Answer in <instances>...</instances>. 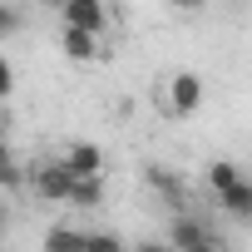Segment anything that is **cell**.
Returning <instances> with one entry per match:
<instances>
[{"label": "cell", "instance_id": "2", "mask_svg": "<svg viewBox=\"0 0 252 252\" xmlns=\"http://www.w3.org/2000/svg\"><path fill=\"white\" fill-rule=\"evenodd\" d=\"M25 188H30L40 203H69V188H74V178L60 168V158H45V163L25 168Z\"/></svg>", "mask_w": 252, "mask_h": 252}, {"label": "cell", "instance_id": "17", "mask_svg": "<svg viewBox=\"0 0 252 252\" xmlns=\"http://www.w3.org/2000/svg\"><path fill=\"white\" fill-rule=\"evenodd\" d=\"M188 252H227V247H222L218 237H208V242H198V247H188Z\"/></svg>", "mask_w": 252, "mask_h": 252}, {"label": "cell", "instance_id": "8", "mask_svg": "<svg viewBox=\"0 0 252 252\" xmlns=\"http://www.w3.org/2000/svg\"><path fill=\"white\" fill-rule=\"evenodd\" d=\"M213 203H218V208H222L232 222H252V178L232 183V188H227V193H218Z\"/></svg>", "mask_w": 252, "mask_h": 252}, {"label": "cell", "instance_id": "14", "mask_svg": "<svg viewBox=\"0 0 252 252\" xmlns=\"http://www.w3.org/2000/svg\"><path fill=\"white\" fill-rule=\"evenodd\" d=\"M10 94H15V64L0 55V99H10Z\"/></svg>", "mask_w": 252, "mask_h": 252}, {"label": "cell", "instance_id": "18", "mask_svg": "<svg viewBox=\"0 0 252 252\" xmlns=\"http://www.w3.org/2000/svg\"><path fill=\"white\" fill-rule=\"evenodd\" d=\"M10 163H15V154H10V144H5V139H0V173H5Z\"/></svg>", "mask_w": 252, "mask_h": 252}, {"label": "cell", "instance_id": "5", "mask_svg": "<svg viewBox=\"0 0 252 252\" xmlns=\"http://www.w3.org/2000/svg\"><path fill=\"white\" fill-rule=\"evenodd\" d=\"M60 168L69 178H104V149L89 144V139H69L64 154H60Z\"/></svg>", "mask_w": 252, "mask_h": 252}, {"label": "cell", "instance_id": "6", "mask_svg": "<svg viewBox=\"0 0 252 252\" xmlns=\"http://www.w3.org/2000/svg\"><path fill=\"white\" fill-rule=\"evenodd\" d=\"M208 237H213V227H208L198 213H173V218H168V232H163L168 252H188V247H198V242H208Z\"/></svg>", "mask_w": 252, "mask_h": 252}, {"label": "cell", "instance_id": "20", "mask_svg": "<svg viewBox=\"0 0 252 252\" xmlns=\"http://www.w3.org/2000/svg\"><path fill=\"white\" fill-rule=\"evenodd\" d=\"M40 5H45V10H60V5H64V0H40Z\"/></svg>", "mask_w": 252, "mask_h": 252}, {"label": "cell", "instance_id": "16", "mask_svg": "<svg viewBox=\"0 0 252 252\" xmlns=\"http://www.w3.org/2000/svg\"><path fill=\"white\" fill-rule=\"evenodd\" d=\"M168 5H173V10H183V15H198L208 0H168Z\"/></svg>", "mask_w": 252, "mask_h": 252}, {"label": "cell", "instance_id": "11", "mask_svg": "<svg viewBox=\"0 0 252 252\" xmlns=\"http://www.w3.org/2000/svg\"><path fill=\"white\" fill-rule=\"evenodd\" d=\"M45 252H84V232L69 227V222H55L45 232Z\"/></svg>", "mask_w": 252, "mask_h": 252}, {"label": "cell", "instance_id": "10", "mask_svg": "<svg viewBox=\"0 0 252 252\" xmlns=\"http://www.w3.org/2000/svg\"><path fill=\"white\" fill-rule=\"evenodd\" d=\"M242 178H247V173H242L232 158H213V163H208V173H203V183H208V193H213V198H218V193H227V188H232V183H242Z\"/></svg>", "mask_w": 252, "mask_h": 252}, {"label": "cell", "instance_id": "1", "mask_svg": "<svg viewBox=\"0 0 252 252\" xmlns=\"http://www.w3.org/2000/svg\"><path fill=\"white\" fill-rule=\"evenodd\" d=\"M163 109H168L173 119H193V114L203 109V74L178 69V74L163 84Z\"/></svg>", "mask_w": 252, "mask_h": 252}, {"label": "cell", "instance_id": "12", "mask_svg": "<svg viewBox=\"0 0 252 252\" xmlns=\"http://www.w3.org/2000/svg\"><path fill=\"white\" fill-rule=\"evenodd\" d=\"M84 252H129V242H124L119 232L94 227V232H84Z\"/></svg>", "mask_w": 252, "mask_h": 252}, {"label": "cell", "instance_id": "13", "mask_svg": "<svg viewBox=\"0 0 252 252\" xmlns=\"http://www.w3.org/2000/svg\"><path fill=\"white\" fill-rule=\"evenodd\" d=\"M20 25H25V20H20V10L10 5V0H0V40H15V35H20Z\"/></svg>", "mask_w": 252, "mask_h": 252}, {"label": "cell", "instance_id": "9", "mask_svg": "<svg viewBox=\"0 0 252 252\" xmlns=\"http://www.w3.org/2000/svg\"><path fill=\"white\" fill-rule=\"evenodd\" d=\"M64 208L99 213V208H104V178H74V188H69V203H64Z\"/></svg>", "mask_w": 252, "mask_h": 252}, {"label": "cell", "instance_id": "7", "mask_svg": "<svg viewBox=\"0 0 252 252\" xmlns=\"http://www.w3.org/2000/svg\"><path fill=\"white\" fill-rule=\"evenodd\" d=\"M60 55L69 60V64H94L104 50H99V40L94 35H84V30H69V25H60Z\"/></svg>", "mask_w": 252, "mask_h": 252}, {"label": "cell", "instance_id": "3", "mask_svg": "<svg viewBox=\"0 0 252 252\" xmlns=\"http://www.w3.org/2000/svg\"><path fill=\"white\" fill-rule=\"evenodd\" d=\"M55 15H60V25H69V30H84V35H94V40H99V35L109 30V20H114L104 0H64V5H60Z\"/></svg>", "mask_w": 252, "mask_h": 252}, {"label": "cell", "instance_id": "4", "mask_svg": "<svg viewBox=\"0 0 252 252\" xmlns=\"http://www.w3.org/2000/svg\"><path fill=\"white\" fill-rule=\"evenodd\" d=\"M144 183H149V193H154L163 208L183 213V203H188V183H183L178 168H168V163H149V168H144Z\"/></svg>", "mask_w": 252, "mask_h": 252}, {"label": "cell", "instance_id": "21", "mask_svg": "<svg viewBox=\"0 0 252 252\" xmlns=\"http://www.w3.org/2000/svg\"><path fill=\"white\" fill-rule=\"evenodd\" d=\"M0 139H5V124H0Z\"/></svg>", "mask_w": 252, "mask_h": 252}, {"label": "cell", "instance_id": "15", "mask_svg": "<svg viewBox=\"0 0 252 252\" xmlns=\"http://www.w3.org/2000/svg\"><path fill=\"white\" fill-rule=\"evenodd\" d=\"M129 252H168V242H163V237H139Z\"/></svg>", "mask_w": 252, "mask_h": 252}, {"label": "cell", "instance_id": "19", "mask_svg": "<svg viewBox=\"0 0 252 252\" xmlns=\"http://www.w3.org/2000/svg\"><path fill=\"white\" fill-rule=\"evenodd\" d=\"M5 227H10V208L0 203V237H5Z\"/></svg>", "mask_w": 252, "mask_h": 252}]
</instances>
